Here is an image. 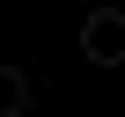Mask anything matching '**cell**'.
Returning a JSON list of instances; mask_svg holds the SVG:
<instances>
[{"mask_svg":"<svg viewBox=\"0 0 125 117\" xmlns=\"http://www.w3.org/2000/svg\"><path fill=\"white\" fill-rule=\"evenodd\" d=\"M22 102H30V81H22V66H8L0 73V117H22Z\"/></svg>","mask_w":125,"mask_h":117,"instance_id":"7a4b0ae2","label":"cell"},{"mask_svg":"<svg viewBox=\"0 0 125 117\" xmlns=\"http://www.w3.org/2000/svg\"><path fill=\"white\" fill-rule=\"evenodd\" d=\"M81 58L88 66H125V8H96L81 22Z\"/></svg>","mask_w":125,"mask_h":117,"instance_id":"6da1fadb","label":"cell"}]
</instances>
